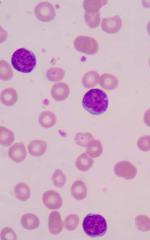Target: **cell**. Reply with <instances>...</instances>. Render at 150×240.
<instances>
[{"mask_svg": "<svg viewBox=\"0 0 150 240\" xmlns=\"http://www.w3.org/2000/svg\"><path fill=\"white\" fill-rule=\"evenodd\" d=\"M82 225L86 234L92 237L104 236L108 229L105 219L99 214L92 213L88 214L83 220Z\"/></svg>", "mask_w": 150, "mask_h": 240, "instance_id": "3957f363", "label": "cell"}, {"mask_svg": "<svg viewBox=\"0 0 150 240\" xmlns=\"http://www.w3.org/2000/svg\"><path fill=\"white\" fill-rule=\"evenodd\" d=\"M114 171L117 176L127 179L133 178L137 173L135 167L129 162L126 160L117 163L114 167Z\"/></svg>", "mask_w": 150, "mask_h": 240, "instance_id": "5b68a950", "label": "cell"}, {"mask_svg": "<svg viewBox=\"0 0 150 240\" xmlns=\"http://www.w3.org/2000/svg\"><path fill=\"white\" fill-rule=\"evenodd\" d=\"M11 64L15 69L24 73L31 72L37 64L36 56L31 51L24 48L16 50L13 53Z\"/></svg>", "mask_w": 150, "mask_h": 240, "instance_id": "7a4b0ae2", "label": "cell"}, {"mask_svg": "<svg viewBox=\"0 0 150 240\" xmlns=\"http://www.w3.org/2000/svg\"><path fill=\"white\" fill-rule=\"evenodd\" d=\"M87 153L91 157L97 158L100 156L103 151V146L100 141L97 139L91 140L86 146Z\"/></svg>", "mask_w": 150, "mask_h": 240, "instance_id": "2e32d148", "label": "cell"}, {"mask_svg": "<svg viewBox=\"0 0 150 240\" xmlns=\"http://www.w3.org/2000/svg\"><path fill=\"white\" fill-rule=\"evenodd\" d=\"M8 155L13 161L20 163L25 158L27 153L25 148L22 143H17L11 146L8 150Z\"/></svg>", "mask_w": 150, "mask_h": 240, "instance_id": "ba28073f", "label": "cell"}, {"mask_svg": "<svg viewBox=\"0 0 150 240\" xmlns=\"http://www.w3.org/2000/svg\"><path fill=\"white\" fill-rule=\"evenodd\" d=\"M142 4L144 7H150V1L143 0L142 1Z\"/></svg>", "mask_w": 150, "mask_h": 240, "instance_id": "f546056e", "label": "cell"}, {"mask_svg": "<svg viewBox=\"0 0 150 240\" xmlns=\"http://www.w3.org/2000/svg\"><path fill=\"white\" fill-rule=\"evenodd\" d=\"M122 26V21L118 15L108 18H103L101 26L103 30L109 34H114L118 32Z\"/></svg>", "mask_w": 150, "mask_h": 240, "instance_id": "52a82bcc", "label": "cell"}, {"mask_svg": "<svg viewBox=\"0 0 150 240\" xmlns=\"http://www.w3.org/2000/svg\"><path fill=\"white\" fill-rule=\"evenodd\" d=\"M69 93V89L67 85L63 82L55 83L51 90V94L56 100L62 101L66 99Z\"/></svg>", "mask_w": 150, "mask_h": 240, "instance_id": "30bf717a", "label": "cell"}, {"mask_svg": "<svg viewBox=\"0 0 150 240\" xmlns=\"http://www.w3.org/2000/svg\"><path fill=\"white\" fill-rule=\"evenodd\" d=\"M149 65H150V59H149Z\"/></svg>", "mask_w": 150, "mask_h": 240, "instance_id": "1f68e13d", "label": "cell"}, {"mask_svg": "<svg viewBox=\"0 0 150 240\" xmlns=\"http://www.w3.org/2000/svg\"><path fill=\"white\" fill-rule=\"evenodd\" d=\"M139 149L144 151L150 150V136L146 135L141 137L137 142Z\"/></svg>", "mask_w": 150, "mask_h": 240, "instance_id": "4316f807", "label": "cell"}, {"mask_svg": "<svg viewBox=\"0 0 150 240\" xmlns=\"http://www.w3.org/2000/svg\"><path fill=\"white\" fill-rule=\"evenodd\" d=\"M99 83L100 86L105 89L111 90L115 89L118 85V81L114 76L109 74H104L100 77Z\"/></svg>", "mask_w": 150, "mask_h": 240, "instance_id": "ac0fdd59", "label": "cell"}, {"mask_svg": "<svg viewBox=\"0 0 150 240\" xmlns=\"http://www.w3.org/2000/svg\"><path fill=\"white\" fill-rule=\"evenodd\" d=\"M43 203L48 208L57 209L62 206V201L60 195L53 190H49L45 192L42 196Z\"/></svg>", "mask_w": 150, "mask_h": 240, "instance_id": "8992f818", "label": "cell"}, {"mask_svg": "<svg viewBox=\"0 0 150 240\" xmlns=\"http://www.w3.org/2000/svg\"><path fill=\"white\" fill-rule=\"evenodd\" d=\"M14 192L16 198L22 201L28 199L31 194L28 186L23 182L18 183L15 187Z\"/></svg>", "mask_w": 150, "mask_h": 240, "instance_id": "e0dca14e", "label": "cell"}, {"mask_svg": "<svg viewBox=\"0 0 150 240\" xmlns=\"http://www.w3.org/2000/svg\"><path fill=\"white\" fill-rule=\"evenodd\" d=\"M64 74V71L62 69L58 68H51L47 70L46 76L47 78L50 81L57 82L62 79Z\"/></svg>", "mask_w": 150, "mask_h": 240, "instance_id": "603a6c76", "label": "cell"}, {"mask_svg": "<svg viewBox=\"0 0 150 240\" xmlns=\"http://www.w3.org/2000/svg\"><path fill=\"white\" fill-rule=\"evenodd\" d=\"M40 124L43 127L49 128L52 127L55 124L56 117L55 115L49 111H45L42 113L39 118Z\"/></svg>", "mask_w": 150, "mask_h": 240, "instance_id": "9a60e30c", "label": "cell"}, {"mask_svg": "<svg viewBox=\"0 0 150 240\" xmlns=\"http://www.w3.org/2000/svg\"><path fill=\"white\" fill-rule=\"evenodd\" d=\"M18 99V94L14 89L8 88L4 90L0 96L1 102L4 105L11 106L14 105Z\"/></svg>", "mask_w": 150, "mask_h": 240, "instance_id": "4fadbf2b", "label": "cell"}, {"mask_svg": "<svg viewBox=\"0 0 150 240\" xmlns=\"http://www.w3.org/2000/svg\"><path fill=\"white\" fill-rule=\"evenodd\" d=\"M147 28L148 33L150 35V21L147 24Z\"/></svg>", "mask_w": 150, "mask_h": 240, "instance_id": "4dcf8cb0", "label": "cell"}, {"mask_svg": "<svg viewBox=\"0 0 150 240\" xmlns=\"http://www.w3.org/2000/svg\"><path fill=\"white\" fill-rule=\"evenodd\" d=\"M93 163V158L90 156L86 152H85L78 157L76 162V165L78 169L85 172L90 170Z\"/></svg>", "mask_w": 150, "mask_h": 240, "instance_id": "7c38bea8", "label": "cell"}, {"mask_svg": "<svg viewBox=\"0 0 150 240\" xmlns=\"http://www.w3.org/2000/svg\"><path fill=\"white\" fill-rule=\"evenodd\" d=\"M23 227L28 230H33L38 228L40 224L39 220L35 215L27 213L22 217L21 221Z\"/></svg>", "mask_w": 150, "mask_h": 240, "instance_id": "5bb4252c", "label": "cell"}, {"mask_svg": "<svg viewBox=\"0 0 150 240\" xmlns=\"http://www.w3.org/2000/svg\"><path fill=\"white\" fill-rule=\"evenodd\" d=\"M84 18L86 22L91 28H94L97 27L100 21V12L88 13L85 12Z\"/></svg>", "mask_w": 150, "mask_h": 240, "instance_id": "7402d4cb", "label": "cell"}, {"mask_svg": "<svg viewBox=\"0 0 150 240\" xmlns=\"http://www.w3.org/2000/svg\"><path fill=\"white\" fill-rule=\"evenodd\" d=\"M13 71L10 65L6 62H1L0 63V78L4 80H8L12 77Z\"/></svg>", "mask_w": 150, "mask_h": 240, "instance_id": "d4e9b609", "label": "cell"}, {"mask_svg": "<svg viewBox=\"0 0 150 240\" xmlns=\"http://www.w3.org/2000/svg\"><path fill=\"white\" fill-rule=\"evenodd\" d=\"M93 135L89 132H79L75 137V140L79 145L83 147L86 146L93 139Z\"/></svg>", "mask_w": 150, "mask_h": 240, "instance_id": "cb8c5ba5", "label": "cell"}, {"mask_svg": "<svg viewBox=\"0 0 150 240\" xmlns=\"http://www.w3.org/2000/svg\"><path fill=\"white\" fill-rule=\"evenodd\" d=\"M107 0H86L83 3V6L85 12L96 13L99 12L100 8L106 4Z\"/></svg>", "mask_w": 150, "mask_h": 240, "instance_id": "d6986e66", "label": "cell"}, {"mask_svg": "<svg viewBox=\"0 0 150 240\" xmlns=\"http://www.w3.org/2000/svg\"><path fill=\"white\" fill-rule=\"evenodd\" d=\"M14 136L13 132L3 126L0 127V144L4 146H8L13 142Z\"/></svg>", "mask_w": 150, "mask_h": 240, "instance_id": "ffe728a7", "label": "cell"}, {"mask_svg": "<svg viewBox=\"0 0 150 240\" xmlns=\"http://www.w3.org/2000/svg\"><path fill=\"white\" fill-rule=\"evenodd\" d=\"M52 179L55 186L57 187H61L65 184L66 178L62 171L57 169L53 175Z\"/></svg>", "mask_w": 150, "mask_h": 240, "instance_id": "484cf974", "label": "cell"}, {"mask_svg": "<svg viewBox=\"0 0 150 240\" xmlns=\"http://www.w3.org/2000/svg\"><path fill=\"white\" fill-rule=\"evenodd\" d=\"M74 44L77 50L87 54H94L98 50V45L97 41L89 36H79L75 40Z\"/></svg>", "mask_w": 150, "mask_h": 240, "instance_id": "277c9868", "label": "cell"}, {"mask_svg": "<svg viewBox=\"0 0 150 240\" xmlns=\"http://www.w3.org/2000/svg\"><path fill=\"white\" fill-rule=\"evenodd\" d=\"M63 223L59 213L57 211H53L50 215L48 220V227L52 234H59L62 231Z\"/></svg>", "mask_w": 150, "mask_h": 240, "instance_id": "9c48e42d", "label": "cell"}, {"mask_svg": "<svg viewBox=\"0 0 150 240\" xmlns=\"http://www.w3.org/2000/svg\"><path fill=\"white\" fill-rule=\"evenodd\" d=\"M144 120L146 124L150 127V108L145 112L144 116Z\"/></svg>", "mask_w": 150, "mask_h": 240, "instance_id": "f1b7e54d", "label": "cell"}, {"mask_svg": "<svg viewBox=\"0 0 150 240\" xmlns=\"http://www.w3.org/2000/svg\"><path fill=\"white\" fill-rule=\"evenodd\" d=\"M2 240H16V235L14 231L11 228L6 227L3 228L0 234Z\"/></svg>", "mask_w": 150, "mask_h": 240, "instance_id": "83f0119b", "label": "cell"}, {"mask_svg": "<svg viewBox=\"0 0 150 240\" xmlns=\"http://www.w3.org/2000/svg\"><path fill=\"white\" fill-rule=\"evenodd\" d=\"M47 146L44 141L40 140H34L30 143L28 146L29 152L31 155L39 156L46 152Z\"/></svg>", "mask_w": 150, "mask_h": 240, "instance_id": "8fae6325", "label": "cell"}, {"mask_svg": "<svg viewBox=\"0 0 150 240\" xmlns=\"http://www.w3.org/2000/svg\"><path fill=\"white\" fill-rule=\"evenodd\" d=\"M84 108L94 115L105 112L108 106V100L106 93L97 88L91 89L84 95L82 101Z\"/></svg>", "mask_w": 150, "mask_h": 240, "instance_id": "6da1fadb", "label": "cell"}, {"mask_svg": "<svg viewBox=\"0 0 150 240\" xmlns=\"http://www.w3.org/2000/svg\"><path fill=\"white\" fill-rule=\"evenodd\" d=\"M99 75L96 72L93 71L88 72L84 76L83 79V83L87 88L94 87L98 83Z\"/></svg>", "mask_w": 150, "mask_h": 240, "instance_id": "44dd1931", "label": "cell"}]
</instances>
